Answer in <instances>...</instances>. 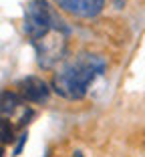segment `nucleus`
Listing matches in <instances>:
<instances>
[{
	"instance_id": "7",
	"label": "nucleus",
	"mask_w": 145,
	"mask_h": 157,
	"mask_svg": "<svg viewBox=\"0 0 145 157\" xmlns=\"http://www.w3.org/2000/svg\"><path fill=\"white\" fill-rule=\"evenodd\" d=\"M12 127H10V121L6 119V117H2V143H10L12 141Z\"/></svg>"
},
{
	"instance_id": "4",
	"label": "nucleus",
	"mask_w": 145,
	"mask_h": 157,
	"mask_svg": "<svg viewBox=\"0 0 145 157\" xmlns=\"http://www.w3.org/2000/svg\"><path fill=\"white\" fill-rule=\"evenodd\" d=\"M52 2L77 18H93L105 6V0H52Z\"/></svg>"
},
{
	"instance_id": "9",
	"label": "nucleus",
	"mask_w": 145,
	"mask_h": 157,
	"mask_svg": "<svg viewBox=\"0 0 145 157\" xmlns=\"http://www.w3.org/2000/svg\"><path fill=\"white\" fill-rule=\"evenodd\" d=\"M111 2H113L115 8H123V6H125V0H111Z\"/></svg>"
},
{
	"instance_id": "2",
	"label": "nucleus",
	"mask_w": 145,
	"mask_h": 157,
	"mask_svg": "<svg viewBox=\"0 0 145 157\" xmlns=\"http://www.w3.org/2000/svg\"><path fill=\"white\" fill-rule=\"evenodd\" d=\"M55 30H69V24L59 16L48 0H30L24 8V34L36 42Z\"/></svg>"
},
{
	"instance_id": "8",
	"label": "nucleus",
	"mask_w": 145,
	"mask_h": 157,
	"mask_svg": "<svg viewBox=\"0 0 145 157\" xmlns=\"http://www.w3.org/2000/svg\"><path fill=\"white\" fill-rule=\"evenodd\" d=\"M24 141H26V133H22V135H20V141H18V145H16V149H14V155H18V153H20V149H22Z\"/></svg>"
},
{
	"instance_id": "1",
	"label": "nucleus",
	"mask_w": 145,
	"mask_h": 157,
	"mask_svg": "<svg viewBox=\"0 0 145 157\" xmlns=\"http://www.w3.org/2000/svg\"><path fill=\"white\" fill-rule=\"evenodd\" d=\"M105 69H107V63L103 56L93 55V52H81L69 59L55 73L52 89L69 101H81L95 78L105 73Z\"/></svg>"
},
{
	"instance_id": "5",
	"label": "nucleus",
	"mask_w": 145,
	"mask_h": 157,
	"mask_svg": "<svg viewBox=\"0 0 145 157\" xmlns=\"http://www.w3.org/2000/svg\"><path fill=\"white\" fill-rule=\"evenodd\" d=\"M20 89V97L28 103H47L48 95H51V89L48 85L38 77H26L18 83Z\"/></svg>"
},
{
	"instance_id": "10",
	"label": "nucleus",
	"mask_w": 145,
	"mask_h": 157,
	"mask_svg": "<svg viewBox=\"0 0 145 157\" xmlns=\"http://www.w3.org/2000/svg\"><path fill=\"white\" fill-rule=\"evenodd\" d=\"M73 157H85V155H83V151H75V153H73Z\"/></svg>"
},
{
	"instance_id": "3",
	"label": "nucleus",
	"mask_w": 145,
	"mask_h": 157,
	"mask_svg": "<svg viewBox=\"0 0 145 157\" xmlns=\"http://www.w3.org/2000/svg\"><path fill=\"white\" fill-rule=\"evenodd\" d=\"M69 30H55V33L47 34L44 38L32 42L34 52H36V63L42 69H52L59 60L65 59L67 55V38H69Z\"/></svg>"
},
{
	"instance_id": "6",
	"label": "nucleus",
	"mask_w": 145,
	"mask_h": 157,
	"mask_svg": "<svg viewBox=\"0 0 145 157\" xmlns=\"http://www.w3.org/2000/svg\"><path fill=\"white\" fill-rule=\"evenodd\" d=\"M22 105H24V99L18 97L16 93H12V91L2 93V115H4L6 119H8V115L12 117L18 109H22Z\"/></svg>"
}]
</instances>
